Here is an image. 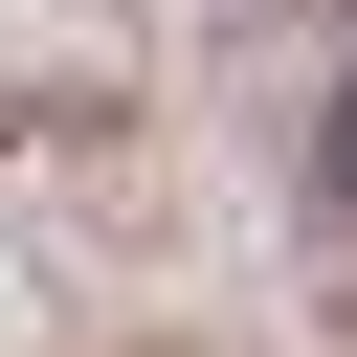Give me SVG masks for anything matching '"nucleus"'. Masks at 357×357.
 Masks as SVG:
<instances>
[{
    "instance_id": "1",
    "label": "nucleus",
    "mask_w": 357,
    "mask_h": 357,
    "mask_svg": "<svg viewBox=\"0 0 357 357\" xmlns=\"http://www.w3.org/2000/svg\"><path fill=\"white\" fill-rule=\"evenodd\" d=\"M335 178H357V134H335Z\"/></svg>"
}]
</instances>
